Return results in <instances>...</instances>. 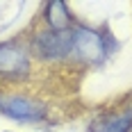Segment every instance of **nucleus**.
<instances>
[{"label":"nucleus","instance_id":"1","mask_svg":"<svg viewBox=\"0 0 132 132\" xmlns=\"http://www.w3.org/2000/svg\"><path fill=\"white\" fill-rule=\"evenodd\" d=\"M71 53L87 64H98L107 55L103 37L91 27H78L71 32Z\"/></svg>","mask_w":132,"mask_h":132},{"label":"nucleus","instance_id":"2","mask_svg":"<svg viewBox=\"0 0 132 132\" xmlns=\"http://www.w3.org/2000/svg\"><path fill=\"white\" fill-rule=\"evenodd\" d=\"M32 53L41 59H59L71 53V32H55L46 30L34 34L32 39Z\"/></svg>","mask_w":132,"mask_h":132},{"label":"nucleus","instance_id":"3","mask_svg":"<svg viewBox=\"0 0 132 132\" xmlns=\"http://www.w3.org/2000/svg\"><path fill=\"white\" fill-rule=\"evenodd\" d=\"M0 112L9 119L16 121H41V116L46 114V109L23 96H7V98H0Z\"/></svg>","mask_w":132,"mask_h":132},{"label":"nucleus","instance_id":"4","mask_svg":"<svg viewBox=\"0 0 132 132\" xmlns=\"http://www.w3.org/2000/svg\"><path fill=\"white\" fill-rule=\"evenodd\" d=\"M30 71V57L14 43H0V75H25Z\"/></svg>","mask_w":132,"mask_h":132},{"label":"nucleus","instance_id":"5","mask_svg":"<svg viewBox=\"0 0 132 132\" xmlns=\"http://www.w3.org/2000/svg\"><path fill=\"white\" fill-rule=\"evenodd\" d=\"M46 18H48V25L53 27L55 32H66V27L71 23V16L66 9V2H48V9H46Z\"/></svg>","mask_w":132,"mask_h":132},{"label":"nucleus","instance_id":"6","mask_svg":"<svg viewBox=\"0 0 132 132\" xmlns=\"http://www.w3.org/2000/svg\"><path fill=\"white\" fill-rule=\"evenodd\" d=\"M132 128V112H125L121 116H114V119L100 123L98 128H91L89 132H128Z\"/></svg>","mask_w":132,"mask_h":132}]
</instances>
